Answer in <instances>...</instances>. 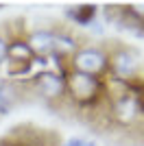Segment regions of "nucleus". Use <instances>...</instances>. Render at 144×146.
Returning a JSON list of instances; mask_svg holds the SVG:
<instances>
[{"label":"nucleus","mask_w":144,"mask_h":146,"mask_svg":"<svg viewBox=\"0 0 144 146\" xmlns=\"http://www.w3.org/2000/svg\"><path fill=\"white\" fill-rule=\"evenodd\" d=\"M105 103H107L105 79L68 70V74H66V105L74 107L77 111L94 113V109L105 107Z\"/></svg>","instance_id":"f257e3e1"},{"label":"nucleus","mask_w":144,"mask_h":146,"mask_svg":"<svg viewBox=\"0 0 144 146\" xmlns=\"http://www.w3.org/2000/svg\"><path fill=\"white\" fill-rule=\"evenodd\" d=\"M68 74V72H66ZM66 74L57 70H35L31 79L24 81L26 96L35 98L48 107H63L66 105Z\"/></svg>","instance_id":"f03ea898"},{"label":"nucleus","mask_w":144,"mask_h":146,"mask_svg":"<svg viewBox=\"0 0 144 146\" xmlns=\"http://www.w3.org/2000/svg\"><path fill=\"white\" fill-rule=\"evenodd\" d=\"M107 63H109V44L101 42V39H83L81 46L74 50V55L68 59V70L105 79Z\"/></svg>","instance_id":"7ed1b4c3"},{"label":"nucleus","mask_w":144,"mask_h":146,"mask_svg":"<svg viewBox=\"0 0 144 146\" xmlns=\"http://www.w3.org/2000/svg\"><path fill=\"white\" fill-rule=\"evenodd\" d=\"M120 83H131L142 79V55L140 48L125 42H111L109 44V63H107V76Z\"/></svg>","instance_id":"20e7f679"},{"label":"nucleus","mask_w":144,"mask_h":146,"mask_svg":"<svg viewBox=\"0 0 144 146\" xmlns=\"http://www.w3.org/2000/svg\"><path fill=\"white\" fill-rule=\"evenodd\" d=\"M105 111H107V122L111 127L131 131V127L142 124V98L131 96L129 92L109 94L107 103H105Z\"/></svg>","instance_id":"39448f33"},{"label":"nucleus","mask_w":144,"mask_h":146,"mask_svg":"<svg viewBox=\"0 0 144 146\" xmlns=\"http://www.w3.org/2000/svg\"><path fill=\"white\" fill-rule=\"evenodd\" d=\"M26 87L24 83L11 79H0V118H7L22 100H26Z\"/></svg>","instance_id":"423d86ee"},{"label":"nucleus","mask_w":144,"mask_h":146,"mask_svg":"<svg viewBox=\"0 0 144 146\" xmlns=\"http://www.w3.org/2000/svg\"><path fill=\"white\" fill-rule=\"evenodd\" d=\"M81 42H83V39H81V37H79L72 29L55 26V35H53V50H50V55L68 63V59L74 55V50L81 46Z\"/></svg>","instance_id":"0eeeda50"},{"label":"nucleus","mask_w":144,"mask_h":146,"mask_svg":"<svg viewBox=\"0 0 144 146\" xmlns=\"http://www.w3.org/2000/svg\"><path fill=\"white\" fill-rule=\"evenodd\" d=\"M35 55L31 46L24 39V33H9V44H7V66L18 68V66H29L33 63Z\"/></svg>","instance_id":"6e6552de"},{"label":"nucleus","mask_w":144,"mask_h":146,"mask_svg":"<svg viewBox=\"0 0 144 146\" xmlns=\"http://www.w3.org/2000/svg\"><path fill=\"white\" fill-rule=\"evenodd\" d=\"M53 35H55V26L53 24H44L35 26L31 31H24V39L31 46L35 57H48L53 50Z\"/></svg>","instance_id":"1a4fd4ad"},{"label":"nucleus","mask_w":144,"mask_h":146,"mask_svg":"<svg viewBox=\"0 0 144 146\" xmlns=\"http://www.w3.org/2000/svg\"><path fill=\"white\" fill-rule=\"evenodd\" d=\"M63 13H66V18L70 20L74 26H79V29H90L96 20L101 18V7H96V5H77V7H68Z\"/></svg>","instance_id":"9d476101"},{"label":"nucleus","mask_w":144,"mask_h":146,"mask_svg":"<svg viewBox=\"0 0 144 146\" xmlns=\"http://www.w3.org/2000/svg\"><path fill=\"white\" fill-rule=\"evenodd\" d=\"M7 44H9V31L0 29V66L7 59Z\"/></svg>","instance_id":"9b49d317"},{"label":"nucleus","mask_w":144,"mask_h":146,"mask_svg":"<svg viewBox=\"0 0 144 146\" xmlns=\"http://www.w3.org/2000/svg\"><path fill=\"white\" fill-rule=\"evenodd\" d=\"M0 146H26V142L22 137H15V135H2L0 137Z\"/></svg>","instance_id":"f8f14e48"},{"label":"nucleus","mask_w":144,"mask_h":146,"mask_svg":"<svg viewBox=\"0 0 144 146\" xmlns=\"http://www.w3.org/2000/svg\"><path fill=\"white\" fill-rule=\"evenodd\" d=\"M61 146H85V137L72 135V137H66V140L61 142Z\"/></svg>","instance_id":"ddd939ff"},{"label":"nucleus","mask_w":144,"mask_h":146,"mask_svg":"<svg viewBox=\"0 0 144 146\" xmlns=\"http://www.w3.org/2000/svg\"><path fill=\"white\" fill-rule=\"evenodd\" d=\"M85 146H101L96 140H85Z\"/></svg>","instance_id":"4468645a"}]
</instances>
